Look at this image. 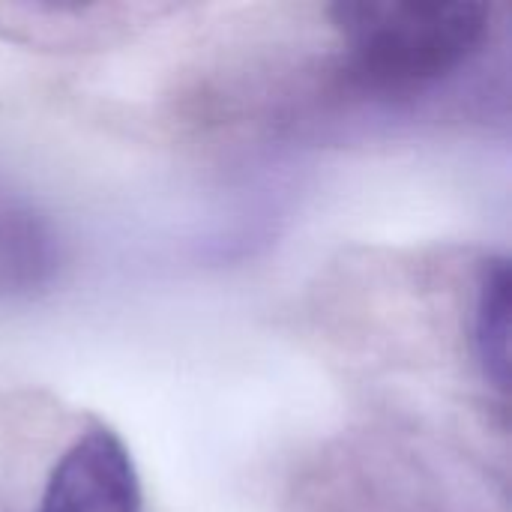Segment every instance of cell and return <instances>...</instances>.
I'll use <instances>...</instances> for the list:
<instances>
[{
	"mask_svg": "<svg viewBox=\"0 0 512 512\" xmlns=\"http://www.w3.org/2000/svg\"><path fill=\"white\" fill-rule=\"evenodd\" d=\"M60 267V243L30 204L0 189V297L45 288Z\"/></svg>",
	"mask_w": 512,
	"mask_h": 512,
	"instance_id": "3",
	"label": "cell"
},
{
	"mask_svg": "<svg viewBox=\"0 0 512 512\" xmlns=\"http://www.w3.org/2000/svg\"><path fill=\"white\" fill-rule=\"evenodd\" d=\"M342 75L375 96H414L462 72L486 45L492 6L477 0H342Z\"/></svg>",
	"mask_w": 512,
	"mask_h": 512,
	"instance_id": "1",
	"label": "cell"
},
{
	"mask_svg": "<svg viewBox=\"0 0 512 512\" xmlns=\"http://www.w3.org/2000/svg\"><path fill=\"white\" fill-rule=\"evenodd\" d=\"M36 512H144L141 477L123 438L90 423L48 474Z\"/></svg>",
	"mask_w": 512,
	"mask_h": 512,
	"instance_id": "2",
	"label": "cell"
},
{
	"mask_svg": "<svg viewBox=\"0 0 512 512\" xmlns=\"http://www.w3.org/2000/svg\"><path fill=\"white\" fill-rule=\"evenodd\" d=\"M510 267L504 258H492L480 267L474 312H471V348L480 375L507 393L510 384Z\"/></svg>",
	"mask_w": 512,
	"mask_h": 512,
	"instance_id": "4",
	"label": "cell"
}]
</instances>
